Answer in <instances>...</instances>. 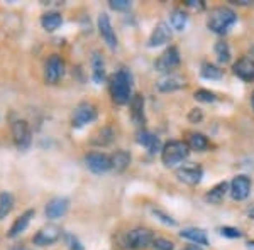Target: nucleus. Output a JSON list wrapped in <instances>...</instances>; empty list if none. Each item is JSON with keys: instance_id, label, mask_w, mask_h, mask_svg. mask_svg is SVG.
<instances>
[{"instance_id": "nucleus-1", "label": "nucleus", "mask_w": 254, "mask_h": 250, "mask_svg": "<svg viewBox=\"0 0 254 250\" xmlns=\"http://www.w3.org/2000/svg\"><path fill=\"white\" fill-rule=\"evenodd\" d=\"M110 93L117 105H126L132 100V75L129 69L122 68L110 78Z\"/></svg>"}, {"instance_id": "nucleus-25", "label": "nucleus", "mask_w": 254, "mask_h": 250, "mask_svg": "<svg viewBox=\"0 0 254 250\" xmlns=\"http://www.w3.org/2000/svg\"><path fill=\"white\" fill-rule=\"evenodd\" d=\"M92 76H93V81L95 83H102L105 80V63H104V58H102L98 52H95L92 58Z\"/></svg>"}, {"instance_id": "nucleus-8", "label": "nucleus", "mask_w": 254, "mask_h": 250, "mask_svg": "<svg viewBox=\"0 0 254 250\" xmlns=\"http://www.w3.org/2000/svg\"><path fill=\"white\" fill-rule=\"evenodd\" d=\"M178 64H180V51H178V48H176V46H170L158 58V61L154 63V68H156V71L168 73V71H171L173 68L178 66Z\"/></svg>"}, {"instance_id": "nucleus-26", "label": "nucleus", "mask_w": 254, "mask_h": 250, "mask_svg": "<svg viewBox=\"0 0 254 250\" xmlns=\"http://www.w3.org/2000/svg\"><path fill=\"white\" fill-rule=\"evenodd\" d=\"M112 141H114V130L110 129V127H104V129H100L95 135H93L92 144L104 147V146H109Z\"/></svg>"}, {"instance_id": "nucleus-13", "label": "nucleus", "mask_w": 254, "mask_h": 250, "mask_svg": "<svg viewBox=\"0 0 254 250\" xmlns=\"http://www.w3.org/2000/svg\"><path fill=\"white\" fill-rule=\"evenodd\" d=\"M171 41V29L166 22H159L156 27H154L153 34H151L149 41H147V46L149 48H158L163 46V44L170 43Z\"/></svg>"}, {"instance_id": "nucleus-19", "label": "nucleus", "mask_w": 254, "mask_h": 250, "mask_svg": "<svg viewBox=\"0 0 254 250\" xmlns=\"http://www.w3.org/2000/svg\"><path fill=\"white\" fill-rule=\"evenodd\" d=\"M130 164V154L127 150H116L110 155V166L116 173H122L129 167Z\"/></svg>"}, {"instance_id": "nucleus-16", "label": "nucleus", "mask_w": 254, "mask_h": 250, "mask_svg": "<svg viewBox=\"0 0 254 250\" xmlns=\"http://www.w3.org/2000/svg\"><path fill=\"white\" fill-rule=\"evenodd\" d=\"M236 76H239L244 81H254V61L249 58H243L236 61L234 66H232Z\"/></svg>"}, {"instance_id": "nucleus-10", "label": "nucleus", "mask_w": 254, "mask_h": 250, "mask_svg": "<svg viewBox=\"0 0 254 250\" xmlns=\"http://www.w3.org/2000/svg\"><path fill=\"white\" fill-rule=\"evenodd\" d=\"M85 164H87L88 169L95 174H104V173H107L109 169H112V166H110V157L100 152L88 154L87 157H85Z\"/></svg>"}, {"instance_id": "nucleus-33", "label": "nucleus", "mask_w": 254, "mask_h": 250, "mask_svg": "<svg viewBox=\"0 0 254 250\" xmlns=\"http://www.w3.org/2000/svg\"><path fill=\"white\" fill-rule=\"evenodd\" d=\"M153 250H173L175 244L168 239H163V237H158V239L153 240Z\"/></svg>"}, {"instance_id": "nucleus-27", "label": "nucleus", "mask_w": 254, "mask_h": 250, "mask_svg": "<svg viewBox=\"0 0 254 250\" xmlns=\"http://www.w3.org/2000/svg\"><path fill=\"white\" fill-rule=\"evenodd\" d=\"M14 208V198L9 191H2L0 193V220H5L7 215L12 211Z\"/></svg>"}, {"instance_id": "nucleus-40", "label": "nucleus", "mask_w": 254, "mask_h": 250, "mask_svg": "<svg viewBox=\"0 0 254 250\" xmlns=\"http://www.w3.org/2000/svg\"><path fill=\"white\" fill-rule=\"evenodd\" d=\"M246 245H248V249H249V250H254V242H248Z\"/></svg>"}, {"instance_id": "nucleus-4", "label": "nucleus", "mask_w": 254, "mask_h": 250, "mask_svg": "<svg viewBox=\"0 0 254 250\" xmlns=\"http://www.w3.org/2000/svg\"><path fill=\"white\" fill-rule=\"evenodd\" d=\"M95 118H97V108L92 103H88V101H83L73 112L71 125L75 129H81V127H85L87 124H92Z\"/></svg>"}, {"instance_id": "nucleus-23", "label": "nucleus", "mask_w": 254, "mask_h": 250, "mask_svg": "<svg viewBox=\"0 0 254 250\" xmlns=\"http://www.w3.org/2000/svg\"><path fill=\"white\" fill-rule=\"evenodd\" d=\"M137 142L141 146H144L151 154H154L159 150V139L156 137V135L146 132V130H142V132L137 134Z\"/></svg>"}, {"instance_id": "nucleus-2", "label": "nucleus", "mask_w": 254, "mask_h": 250, "mask_svg": "<svg viewBox=\"0 0 254 250\" xmlns=\"http://www.w3.org/2000/svg\"><path fill=\"white\" fill-rule=\"evenodd\" d=\"M237 22L236 12L229 7H217L207 19V27L215 34H225Z\"/></svg>"}, {"instance_id": "nucleus-29", "label": "nucleus", "mask_w": 254, "mask_h": 250, "mask_svg": "<svg viewBox=\"0 0 254 250\" xmlns=\"http://www.w3.org/2000/svg\"><path fill=\"white\" fill-rule=\"evenodd\" d=\"M202 76L207 78V80H220V78H222V69L212 63H203Z\"/></svg>"}, {"instance_id": "nucleus-31", "label": "nucleus", "mask_w": 254, "mask_h": 250, "mask_svg": "<svg viewBox=\"0 0 254 250\" xmlns=\"http://www.w3.org/2000/svg\"><path fill=\"white\" fill-rule=\"evenodd\" d=\"M215 54L220 63H229L231 61V48H229V44L224 43V41H219L215 44Z\"/></svg>"}, {"instance_id": "nucleus-17", "label": "nucleus", "mask_w": 254, "mask_h": 250, "mask_svg": "<svg viewBox=\"0 0 254 250\" xmlns=\"http://www.w3.org/2000/svg\"><path fill=\"white\" fill-rule=\"evenodd\" d=\"M185 87V80L178 75H166L156 81V88L159 92H176V90Z\"/></svg>"}, {"instance_id": "nucleus-42", "label": "nucleus", "mask_w": 254, "mask_h": 250, "mask_svg": "<svg viewBox=\"0 0 254 250\" xmlns=\"http://www.w3.org/2000/svg\"><path fill=\"white\" fill-rule=\"evenodd\" d=\"M251 103H253V108H254V93H253V97H251Z\"/></svg>"}, {"instance_id": "nucleus-14", "label": "nucleus", "mask_w": 254, "mask_h": 250, "mask_svg": "<svg viewBox=\"0 0 254 250\" xmlns=\"http://www.w3.org/2000/svg\"><path fill=\"white\" fill-rule=\"evenodd\" d=\"M68 208H69V201L66 198H53L51 201H49L46 204V216L48 218H51V220H56V218H61V216H64L66 215V211H68Z\"/></svg>"}, {"instance_id": "nucleus-37", "label": "nucleus", "mask_w": 254, "mask_h": 250, "mask_svg": "<svg viewBox=\"0 0 254 250\" xmlns=\"http://www.w3.org/2000/svg\"><path fill=\"white\" fill-rule=\"evenodd\" d=\"M130 5L129 0H110V7L114 10H124Z\"/></svg>"}, {"instance_id": "nucleus-9", "label": "nucleus", "mask_w": 254, "mask_h": 250, "mask_svg": "<svg viewBox=\"0 0 254 250\" xmlns=\"http://www.w3.org/2000/svg\"><path fill=\"white\" fill-rule=\"evenodd\" d=\"M60 237H61L60 227H56V225H46V227H43L36 233L34 244L39 245V247H48V245H53L55 242H58Z\"/></svg>"}, {"instance_id": "nucleus-3", "label": "nucleus", "mask_w": 254, "mask_h": 250, "mask_svg": "<svg viewBox=\"0 0 254 250\" xmlns=\"http://www.w3.org/2000/svg\"><path fill=\"white\" fill-rule=\"evenodd\" d=\"M190 154V147L183 141H170L161 149V161L166 167H175Z\"/></svg>"}, {"instance_id": "nucleus-35", "label": "nucleus", "mask_w": 254, "mask_h": 250, "mask_svg": "<svg viewBox=\"0 0 254 250\" xmlns=\"http://www.w3.org/2000/svg\"><path fill=\"white\" fill-rule=\"evenodd\" d=\"M154 216L159 220V221H163L165 225H170V227H176V220H173L171 216H168L166 213H163V211H159V210H154Z\"/></svg>"}, {"instance_id": "nucleus-41", "label": "nucleus", "mask_w": 254, "mask_h": 250, "mask_svg": "<svg viewBox=\"0 0 254 250\" xmlns=\"http://www.w3.org/2000/svg\"><path fill=\"white\" fill-rule=\"evenodd\" d=\"M249 215H251V218H254V208L253 210H249Z\"/></svg>"}, {"instance_id": "nucleus-20", "label": "nucleus", "mask_w": 254, "mask_h": 250, "mask_svg": "<svg viewBox=\"0 0 254 250\" xmlns=\"http://www.w3.org/2000/svg\"><path fill=\"white\" fill-rule=\"evenodd\" d=\"M130 115H132L137 125L144 122V98L141 95H134L132 100H130Z\"/></svg>"}, {"instance_id": "nucleus-36", "label": "nucleus", "mask_w": 254, "mask_h": 250, "mask_svg": "<svg viewBox=\"0 0 254 250\" xmlns=\"http://www.w3.org/2000/svg\"><path fill=\"white\" fill-rule=\"evenodd\" d=\"M66 242L69 250H83V245L80 244V240L75 235H71V233H66Z\"/></svg>"}, {"instance_id": "nucleus-21", "label": "nucleus", "mask_w": 254, "mask_h": 250, "mask_svg": "<svg viewBox=\"0 0 254 250\" xmlns=\"http://www.w3.org/2000/svg\"><path fill=\"white\" fill-rule=\"evenodd\" d=\"M227 191H231V190H229V184L225 183V181H224V183H219V184H215V186L207 193V195H205V200H207L208 203L219 204V203L225 198Z\"/></svg>"}, {"instance_id": "nucleus-30", "label": "nucleus", "mask_w": 254, "mask_h": 250, "mask_svg": "<svg viewBox=\"0 0 254 250\" xmlns=\"http://www.w3.org/2000/svg\"><path fill=\"white\" fill-rule=\"evenodd\" d=\"M170 22H171V27H173V29H176V31H183V29H185V27H187L188 17H187L185 12H182V10H175L173 14H171Z\"/></svg>"}, {"instance_id": "nucleus-34", "label": "nucleus", "mask_w": 254, "mask_h": 250, "mask_svg": "<svg viewBox=\"0 0 254 250\" xmlns=\"http://www.w3.org/2000/svg\"><path fill=\"white\" fill-rule=\"evenodd\" d=\"M219 232L222 233L224 237H227V239H239V237H243L241 230H237L234 227H222Z\"/></svg>"}, {"instance_id": "nucleus-15", "label": "nucleus", "mask_w": 254, "mask_h": 250, "mask_svg": "<svg viewBox=\"0 0 254 250\" xmlns=\"http://www.w3.org/2000/svg\"><path fill=\"white\" fill-rule=\"evenodd\" d=\"M202 176H203L202 167H196V166L180 167V169L176 171V178H178L182 183L190 184V186H195V184H198L202 181Z\"/></svg>"}, {"instance_id": "nucleus-12", "label": "nucleus", "mask_w": 254, "mask_h": 250, "mask_svg": "<svg viewBox=\"0 0 254 250\" xmlns=\"http://www.w3.org/2000/svg\"><path fill=\"white\" fill-rule=\"evenodd\" d=\"M251 193V179L248 176H236L231 183V196L237 201H243Z\"/></svg>"}, {"instance_id": "nucleus-6", "label": "nucleus", "mask_w": 254, "mask_h": 250, "mask_svg": "<svg viewBox=\"0 0 254 250\" xmlns=\"http://www.w3.org/2000/svg\"><path fill=\"white\" fill-rule=\"evenodd\" d=\"M154 237L147 228H134L127 233V247L130 249H136V250H141V249H146L153 244Z\"/></svg>"}, {"instance_id": "nucleus-32", "label": "nucleus", "mask_w": 254, "mask_h": 250, "mask_svg": "<svg viewBox=\"0 0 254 250\" xmlns=\"http://www.w3.org/2000/svg\"><path fill=\"white\" fill-rule=\"evenodd\" d=\"M193 97H195V100L203 101V103H214V101L217 100L215 93L214 92H208V90H196Z\"/></svg>"}, {"instance_id": "nucleus-39", "label": "nucleus", "mask_w": 254, "mask_h": 250, "mask_svg": "<svg viewBox=\"0 0 254 250\" xmlns=\"http://www.w3.org/2000/svg\"><path fill=\"white\" fill-rule=\"evenodd\" d=\"M183 250H202V249H200L198 245H188V247H185Z\"/></svg>"}, {"instance_id": "nucleus-38", "label": "nucleus", "mask_w": 254, "mask_h": 250, "mask_svg": "<svg viewBox=\"0 0 254 250\" xmlns=\"http://www.w3.org/2000/svg\"><path fill=\"white\" fill-rule=\"evenodd\" d=\"M202 112H200V108H193L190 112V115H188V118H190L191 122H193V124H196V122H200L202 120Z\"/></svg>"}, {"instance_id": "nucleus-28", "label": "nucleus", "mask_w": 254, "mask_h": 250, "mask_svg": "<svg viewBox=\"0 0 254 250\" xmlns=\"http://www.w3.org/2000/svg\"><path fill=\"white\" fill-rule=\"evenodd\" d=\"M188 147L193 150H205L208 147V141L205 135L202 134H190L188 135Z\"/></svg>"}, {"instance_id": "nucleus-11", "label": "nucleus", "mask_w": 254, "mask_h": 250, "mask_svg": "<svg viewBox=\"0 0 254 250\" xmlns=\"http://www.w3.org/2000/svg\"><path fill=\"white\" fill-rule=\"evenodd\" d=\"M98 31H100V36L104 38L105 44H107L110 49L117 48V36H116V32H114L112 22H110L107 14L98 15Z\"/></svg>"}, {"instance_id": "nucleus-18", "label": "nucleus", "mask_w": 254, "mask_h": 250, "mask_svg": "<svg viewBox=\"0 0 254 250\" xmlns=\"http://www.w3.org/2000/svg\"><path fill=\"white\" fill-rule=\"evenodd\" d=\"M32 216H34V210H27L26 213H22V215H20L19 218L14 221V225L10 227V230H9L7 235H9L10 239H15L17 235H20V233H22L27 228V225L31 223Z\"/></svg>"}, {"instance_id": "nucleus-5", "label": "nucleus", "mask_w": 254, "mask_h": 250, "mask_svg": "<svg viewBox=\"0 0 254 250\" xmlns=\"http://www.w3.org/2000/svg\"><path fill=\"white\" fill-rule=\"evenodd\" d=\"M64 75V61L58 54H51L44 66V80L49 85H56Z\"/></svg>"}, {"instance_id": "nucleus-7", "label": "nucleus", "mask_w": 254, "mask_h": 250, "mask_svg": "<svg viewBox=\"0 0 254 250\" xmlns=\"http://www.w3.org/2000/svg\"><path fill=\"white\" fill-rule=\"evenodd\" d=\"M12 137H14L15 146L20 150H26L31 146L32 137H31V129L27 125L26 120H15L12 124Z\"/></svg>"}, {"instance_id": "nucleus-24", "label": "nucleus", "mask_w": 254, "mask_h": 250, "mask_svg": "<svg viewBox=\"0 0 254 250\" xmlns=\"http://www.w3.org/2000/svg\"><path fill=\"white\" fill-rule=\"evenodd\" d=\"M41 24H43V27L46 31L53 32L63 24V17H61L58 12H46V14L41 17Z\"/></svg>"}, {"instance_id": "nucleus-22", "label": "nucleus", "mask_w": 254, "mask_h": 250, "mask_svg": "<svg viewBox=\"0 0 254 250\" xmlns=\"http://www.w3.org/2000/svg\"><path fill=\"white\" fill-rule=\"evenodd\" d=\"M180 237L193 242V244H196V245H207L208 244L205 232L200 230V228H185V230L180 232Z\"/></svg>"}, {"instance_id": "nucleus-43", "label": "nucleus", "mask_w": 254, "mask_h": 250, "mask_svg": "<svg viewBox=\"0 0 254 250\" xmlns=\"http://www.w3.org/2000/svg\"><path fill=\"white\" fill-rule=\"evenodd\" d=\"M14 250H26V249H24V247H19V249H14Z\"/></svg>"}]
</instances>
